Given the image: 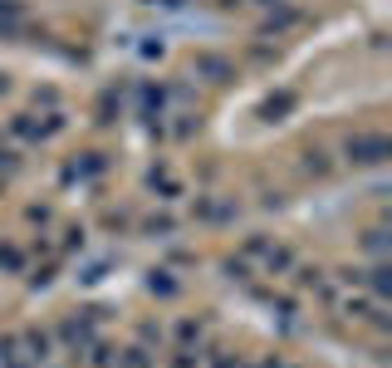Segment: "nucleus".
<instances>
[{"mask_svg":"<svg viewBox=\"0 0 392 368\" xmlns=\"http://www.w3.org/2000/svg\"><path fill=\"white\" fill-rule=\"evenodd\" d=\"M343 158H348L353 167H373V162L388 158V138H383V133H353V138L343 143Z\"/></svg>","mask_w":392,"mask_h":368,"instance_id":"1","label":"nucleus"},{"mask_svg":"<svg viewBox=\"0 0 392 368\" xmlns=\"http://www.w3.org/2000/svg\"><path fill=\"white\" fill-rule=\"evenodd\" d=\"M20 349H25V359H30L35 368L54 359V339H49V329H25V334H20Z\"/></svg>","mask_w":392,"mask_h":368,"instance_id":"2","label":"nucleus"},{"mask_svg":"<svg viewBox=\"0 0 392 368\" xmlns=\"http://www.w3.org/2000/svg\"><path fill=\"white\" fill-rule=\"evenodd\" d=\"M0 368H35L30 359H25V349H20V339H15V334H5V339H0Z\"/></svg>","mask_w":392,"mask_h":368,"instance_id":"3","label":"nucleus"},{"mask_svg":"<svg viewBox=\"0 0 392 368\" xmlns=\"http://www.w3.org/2000/svg\"><path fill=\"white\" fill-rule=\"evenodd\" d=\"M196 74H206V79L226 84V79H231V64H226V59H216V54H201V59H196Z\"/></svg>","mask_w":392,"mask_h":368,"instance_id":"4","label":"nucleus"},{"mask_svg":"<svg viewBox=\"0 0 392 368\" xmlns=\"http://www.w3.org/2000/svg\"><path fill=\"white\" fill-rule=\"evenodd\" d=\"M368 290H373L378 299H388V290H392V280H388V266H373V271H368Z\"/></svg>","mask_w":392,"mask_h":368,"instance_id":"5","label":"nucleus"},{"mask_svg":"<svg viewBox=\"0 0 392 368\" xmlns=\"http://www.w3.org/2000/svg\"><path fill=\"white\" fill-rule=\"evenodd\" d=\"M118 368H152V354L147 349H128V354H118Z\"/></svg>","mask_w":392,"mask_h":368,"instance_id":"6","label":"nucleus"},{"mask_svg":"<svg viewBox=\"0 0 392 368\" xmlns=\"http://www.w3.org/2000/svg\"><path fill=\"white\" fill-rule=\"evenodd\" d=\"M94 368H118V349L113 344H94V359H89Z\"/></svg>","mask_w":392,"mask_h":368,"instance_id":"7","label":"nucleus"},{"mask_svg":"<svg viewBox=\"0 0 392 368\" xmlns=\"http://www.w3.org/2000/svg\"><path fill=\"white\" fill-rule=\"evenodd\" d=\"M201 334H206V329H201L196 319H187V324L177 329V339H182V349H196V344H201Z\"/></svg>","mask_w":392,"mask_h":368,"instance_id":"8","label":"nucleus"},{"mask_svg":"<svg viewBox=\"0 0 392 368\" xmlns=\"http://www.w3.org/2000/svg\"><path fill=\"white\" fill-rule=\"evenodd\" d=\"M196 368H240V364H235L231 354H201V364Z\"/></svg>","mask_w":392,"mask_h":368,"instance_id":"9","label":"nucleus"},{"mask_svg":"<svg viewBox=\"0 0 392 368\" xmlns=\"http://www.w3.org/2000/svg\"><path fill=\"white\" fill-rule=\"evenodd\" d=\"M0 266H5V271H20V266H25V256H20L15 246H0Z\"/></svg>","mask_w":392,"mask_h":368,"instance_id":"10","label":"nucleus"},{"mask_svg":"<svg viewBox=\"0 0 392 368\" xmlns=\"http://www.w3.org/2000/svg\"><path fill=\"white\" fill-rule=\"evenodd\" d=\"M201 364V349H182V354H177V364L172 368H196Z\"/></svg>","mask_w":392,"mask_h":368,"instance_id":"11","label":"nucleus"},{"mask_svg":"<svg viewBox=\"0 0 392 368\" xmlns=\"http://www.w3.org/2000/svg\"><path fill=\"white\" fill-rule=\"evenodd\" d=\"M294 103V93H280V98H270V103H265V113H270V118H275V113H285V108H290Z\"/></svg>","mask_w":392,"mask_h":368,"instance_id":"12","label":"nucleus"},{"mask_svg":"<svg viewBox=\"0 0 392 368\" xmlns=\"http://www.w3.org/2000/svg\"><path fill=\"white\" fill-rule=\"evenodd\" d=\"M383 246H388V231H383V226H378V231H368V251H378V256H383Z\"/></svg>","mask_w":392,"mask_h":368,"instance_id":"13","label":"nucleus"},{"mask_svg":"<svg viewBox=\"0 0 392 368\" xmlns=\"http://www.w3.org/2000/svg\"><path fill=\"white\" fill-rule=\"evenodd\" d=\"M255 368H280V359H265V364H255Z\"/></svg>","mask_w":392,"mask_h":368,"instance_id":"14","label":"nucleus"},{"mask_svg":"<svg viewBox=\"0 0 392 368\" xmlns=\"http://www.w3.org/2000/svg\"><path fill=\"white\" fill-rule=\"evenodd\" d=\"M5 89H10V79H5V74H0V93H5Z\"/></svg>","mask_w":392,"mask_h":368,"instance_id":"15","label":"nucleus"},{"mask_svg":"<svg viewBox=\"0 0 392 368\" xmlns=\"http://www.w3.org/2000/svg\"><path fill=\"white\" fill-rule=\"evenodd\" d=\"M280 368H285V364H280Z\"/></svg>","mask_w":392,"mask_h":368,"instance_id":"16","label":"nucleus"}]
</instances>
